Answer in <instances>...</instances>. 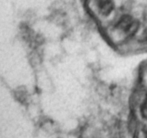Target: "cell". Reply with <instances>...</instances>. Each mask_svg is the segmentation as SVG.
I'll list each match as a JSON object with an SVG mask.
<instances>
[{"label":"cell","instance_id":"6da1fadb","mask_svg":"<svg viewBox=\"0 0 147 138\" xmlns=\"http://www.w3.org/2000/svg\"><path fill=\"white\" fill-rule=\"evenodd\" d=\"M97 2L100 13L105 16L110 14L114 7L112 0H97Z\"/></svg>","mask_w":147,"mask_h":138},{"label":"cell","instance_id":"7a4b0ae2","mask_svg":"<svg viewBox=\"0 0 147 138\" xmlns=\"http://www.w3.org/2000/svg\"><path fill=\"white\" fill-rule=\"evenodd\" d=\"M134 21V20H133L132 17H130V16H123L120 19L119 22L117 23L116 27H117L118 29H119L121 30H123L125 33H126L128 30H129V29L130 28L131 26V24H133Z\"/></svg>","mask_w":147,"mask_h":138},{"label":"cell","instance_id":"3957f363","mask_svg":"<svg viewBox=\"0 0 147 138\" xmlns=\"http://www.w3.org/2000/svg\"><path fill=\"white\" fill-rule=\"evenodd\" d=\"M141 113L144 119H147V98L141 106Z\"/></svg>","mask_w":147,"mask_h":138},{"label":"cell","instance_id":"277c9868","mask_svg":"<svg viewBox=\"0 0 147 138\" xmlns=\"http://www.w3.org/2000/svg\"><path fill=\"white\" fill-rule=\"evenodd\" d=\"M146 138H147V137H146Z\"/></svg>","mask_w":147,"mask_h":138}]
</instances>
